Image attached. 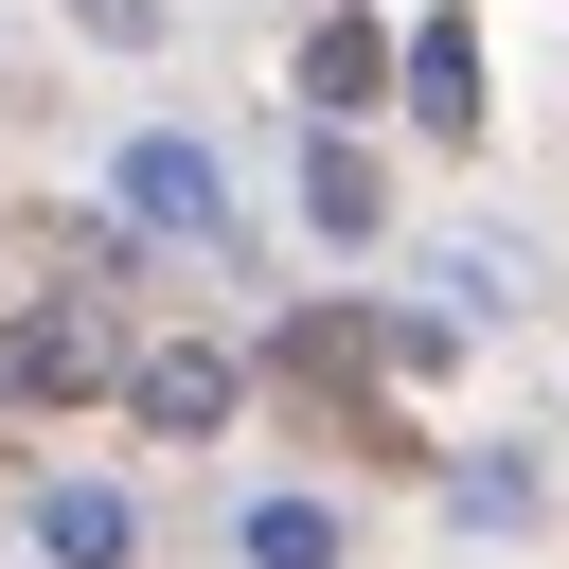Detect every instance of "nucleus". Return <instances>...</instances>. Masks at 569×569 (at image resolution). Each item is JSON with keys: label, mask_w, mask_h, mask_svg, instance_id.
Segmentation results:
<instances>
[{"label": "nucleus", "mask_w": 569, "mask_h": 569, "mask_svg": "<svg viewBox=\"0 0 569 569\" xmlns=\"http://www.w3.org/2000/svg\"><path fill=\"white\" fill-rule=\"evenodd\" d=\"M124 356H107V320L89 302H36V320H0V391L18 409H71V391H107Z\"/></svg>", "instance_id": "nucleus-1"}, {"label": "nucleus", "mask_w": 569, "mask_h": 569, "mask_svg": "<svg viewBox=\"0 0 569 569\" xmlns=\"http://www.w3.org/2000/svg\"><path fill=\"white\" fill-rule=\"evenodd\" d=\"M231 391H249V373H231L213 338H160V356H124V409H142V427H178V445H196V427H231Z\"/></svg>", "instance_id": "nucleus-2"}, {"label": "nucleus", "mask_w": 569, "mask_h": 569, "mask_svg": "<svg viewBox=\"0 0 569 569\" xmlns=\"http://www.w3.org/2000/svg\"><path fill=\"white\" fill-rule=\"evenodd\" d=\"M124 213H142V231H213V213H231L213 142H178V124H160V142H124Z\"/></svg>", "instance_id": "nucleus-3"}, {"label": "nucleus", "mask_w": 569, "mask_h": 569, "mask_svg": "<svg viewBox=\"0 0 569 569\" xmlns=\"http://www.w3.org/2000/svg\"><path fill=\"white\" fill-rule=\"evenodd\" d=\"M373 89H391V36H373V18H320V36H302V107H320V124H356Z\"/></svg>", "instance_id": "nucleus-4"}, {"label": "nucleus", "mask_w": 569, "mask_h": 569, "mask_svg": "<svg viewBox=\"0 0 569 569\" xmlns=\"http://www.w3.org/2000/svg\"><path fill=\"white\" fill-rule=\"evenodd\" d=\"M302 213H320V231L356 249V231H391V178H373V160H356V142L320 124V160H302Z\"/></svg>", "instance_id": "nucleus-5"}, {"label": "nucleus", "mask_w": 569, "mask_h": 569, "mask_svg": "<svg viewBox=\"0 0 569 569\" xmlns=\"http://www.w3.org/2000/svg\"><path fill=\"white\" fill-rule=\"evenodd\" d=\"M36 533H53V569H124V533H142V516H124L107 480H53V516H36Z\"/></svg>", "instance_id": "nucleus-6"}, {"label": "nucleus", "mask_w": 569, "mask_h": 569, "mask_svg": "<svg viewBox=\"0 0 569 569\" xmlns=\"http://www.w3.org/2000/svg\"><path fill=\"white\" fill-rule=\"evenodd\" d=\"M409 124H427V142H462V124H480V53H462V36H427V53H409Z\"/></svg>", "instance_id": "nucleus-7"}, {"label": "nucleus", "mask_w": 569, "mask_h": 569, "mask_svg": "<svg viewBox=\"0 0 569 569\" xmlns=\"http://www.w3.org/2000/svg\"><path fill=\"white\" fill-rule=\"evenodd\" d=\"M249 551H267V569H320V551H338V516H320V498H267V516H249Z\"/></svg>", "instance_id": "nucleus-8"}, {"label": "nucleus", "mask_w": 569, "mask_h": 569, "mask_svg": "<svg viewBox=\"0 0 569 569\" xmlns=\"http://www.w3.org/2000/svg\"><path fill=\"white\" fill-rule=\"evenodd\" d=\"M71 18H89L107 53H142V36H160V0H71Z\"/></svg>", "instance_id": "nucleus-9"}]
</instances>
